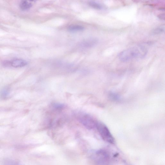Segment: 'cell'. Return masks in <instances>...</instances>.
Masks as SVG:
<instances>
[{
	"mask_svg": "<svg viewBox=\"0 0 165 165\" xmlns=\"http://www.w3.org/2000/svg\"><path fill=\"white\" fill-rule=\"evenodd\" d=\"M147 49L142 45H139L122 51L119 55V60L123 62H127L133 59L142 58L147 55Z\"/></svg>",
	"mask_w": 165,
	"mask_h": 165,
	"instance_id": "1",
	"label": "cell"
},
{
	"mask_svg": "<svg viewBox=\"0 0 165 165\" xmlns=\"http://www.w3.org/2000/svg\"><path fill=\"white\" fill-rule=\"evenodd\" d=\"M96 127L102 138L105 142L111 144L115 143L114 138L108 127L105 124L100 122H97Z\"/></svg>",
	"mask_w": 165,
	"mask_h": 165,
	"instance_id": "2",
	"label": "cell"
},
{
	"mask_svg": "<svg viewBox=\"0 0 165 165\" xmlns=\"http://www.w3.org/2000/svg\"><path fill=\"white\" fill-rule=\"evenodd\" d=\"M92 158L97 165H108L110 161L109 153L104 149H100L95 152Z\"/></svg>",
	"mask_w": 165,
	"mask_h": 165,
	"instance_id": "3",
	"label": "cell"
},
{
	"mask_svg": "<svg viewBox=\"0 0 165 165\" xmlns=\"http://www.w3.org/2000/svg\"><path fill=\"white\" fill-rule=\"evenodd\" d=\"M79 119L81 123L89 130L96 127L97 122L89 115L82 114L80 116Z\"/></svg>",
	"mask_w": 165,
	"mask_h": 165,
	"instance_id": "4",
	"label": "cell"
},
{
	"mask_svg": "<svg viewBox=\"0 0 165 165\" xmlns=\"http://www.w3.org/2000/svg\"><path fill=\"white\" fill-rule=\"evenodd\" d=\"M27 62L21 59H15L10 61V65L15 68H21L27 65Z\"/></svg>",
	"mask_w": 165,
	"mask_h": 165,
	"instance_id": "5",
	"label": "cell"
},
{
	"mask_svg": "<svg viewBox=\"0 0 165 165\" xmlns=\"http://www.w3.org/2000/svg\"><path fill=\"white\" fill-rule=\"evenodd\" d=\"M98 41L97 40L96 38H90L82 41L81 45V46L84 48H91L97 44Z\"/></svg>",
	"mask_w": 165,
	"mask_h": 165,
	"instance_id": "6",
	"label": "cell"
},
{
	"mask_svg": "<svg viewBox=\"0 0 165 165\" xmlns=\"http://www.w3.org/2000/svg\"><path fill=\"white\" fill-rule=\"evenodd\" d=\"M32 6V4L27 1H22L19 4L21 9L23 11L28 10Z\"/></svg>",
	"mask_w": 165,
	"mask_h": 165,
	"instance_id": "7",
	"label": "cell"
},
{
	"mask_svg": "<svg viewBox=\"0 0 165 165\" xmlns=\"http://www.w3.org/2000/svg\"><path fill=\"white\" fill-rule=\"evenodd\" d=\"M89 5L97 10H102L105 9V7L102 4L95 1H90L89 2Z\"/></svg>",
	"mask_w": 165,
	"mask_h": 165,
	"instance_id": "8",
	"label": "cell"
},
{
	"mask_svg": "<svg viewBox=\"0 0 165 165\" xmlns=\"http://www.w3.org/2000/svg\"><path fill=\"white\" fill-rule=\"evenodd\" d=\"M109 99L112 101L119 102L121 100V97L118 94L116 93L111 92L108 95Z\"/></svg>",
	"mask_w": 165,
	"mask_h": 165,
	"instance_id": "9",
	"label": "cell"
},
{
	"mask_svg": "<svg viewBox=\"0 0 165 165\" xmlns=\"http://www.w3.org/2000/svg\"><path fill=\"white\" fill-rule=\"evenodd\" d=\"M10 94V89L7 87L3 88L0 93V96L2 99H5Z\"/></svg>",
	"mask_w": 165,
	"mask_h": 165,
	"instance_id": "10",
	"label": "cell"
},
{
	"mask_svg": "<svg viewBox=\"0 0 165 165\" xmlns=\"http://www.w3.org/2000/svg\"><path fill=\"white\" fill-rule=\"evenodd\" d=\"M84 27L80 25H71L68 27V30L70 31H78L83 30Z\"/></svg>",
	"mask_w": 165,
	"mask_h": 165,
	"instance_id": "11",
	"label": "cell"
},
{
	"mask_svg": "<svg viewBox=\"0 0 165 165\" xmlns=\"http://www.w3.org/2000/svg\"><path fill=\"white\" fill-rule=\"evenodd\" d=\"M165 30L164 26H161L157 27L152 31V33L155 35L163 33Z\"/></svg>",
	"mask_w": 165,
	"mask_h": 165,
	"instance_id": "12",
	"label": "cell"
},
{
	"mask_svg": "<svg viewBox=\"0 0 165 165\" xmlns=\"http://www.w3.org/2000/svg\"><path fill=\"white\" fill-rule=\"evenodd\" d=\"M4 165H22L20 163L13 160L7 159L4 162Z\"/></svg>",
	"mask_w": 165,
	"mask_h": 165,
	"instance_id": "13",
	"label": "cell"
},
{
	"mask_svg": "<svg viewBox=\"0 0 165 165\" xmlns=\"http://www.w3.org/2000/svg\"><path fill=\"white\" fill-rule=\"evenodd\" d=\"M54 107L57 109H61L64 107V105L61 104H55L54 105Z\"/></svg>",
	"mask_w": 165,
	"mask_h": 165,
	"instance_id": "14",
	"label": "cell"
},
{
	"mask_svg": "<svg viewBox=\"0 0 165 165\" xmlns=\"http://www.w3.org/2000/svg\"><path fill=\"white\" fill-rule=\"evenodd\" d=\"M159 18L162 20H164L165 19V16L164 14H160L159 15Z\"/></svg>",
	"mask_w": 165,
	"mask_h": 165,
	"instance_id": "15",
	"label": "cell"
}]
</instances>
